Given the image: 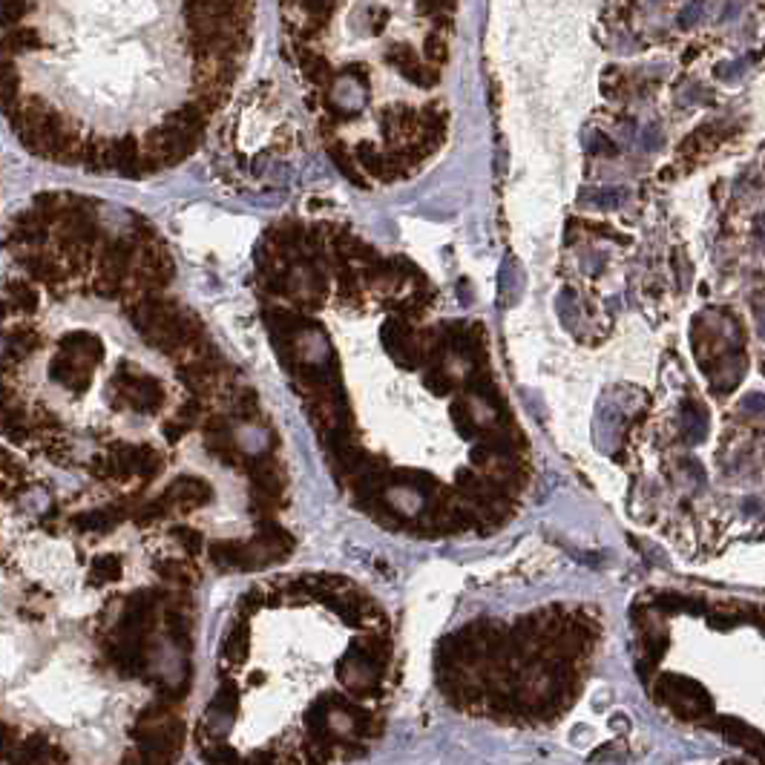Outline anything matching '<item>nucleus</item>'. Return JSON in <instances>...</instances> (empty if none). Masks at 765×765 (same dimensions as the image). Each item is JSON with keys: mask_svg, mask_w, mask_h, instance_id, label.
<instances>
[{"mask_svg": "<svg viewBox=\"0 0 765 765\" xmlns=\"http://www.w3.org/2000/svg\"><path fill=\"white\" fill-rule=\"evenodd\" d=\"M121 578V558L118 555H99L90 567L92 585H113Z\"/></svg>", "mask_w": 765, "mask_h": 765, "instance_id": "nucleus-12", "label": "nucleus"}, {"mask_svg": "<svg viewBox=\"0 0 765 765\" xmlns=\"http://www.w3.org/2000/svg\"><path fill=\"white\" fill-rule=\"evenodd\" d=\"M251 650V639H248V625L236 622L230 627V634L222 641V665H239L245 662V656Z\"/></svg>", "mask_w": 765, "mask_h": 765, "instance_id": "nucleus-6", "label": "nucleus"}, {"mask_svg": "<svg viewBox=\"0 0 765 765\" xmlns=\"http://www.w3.org/2000/svg\"><path fill=\"white\" fill-rule=\"evenodd\" d=\"M394 483L415 487L420 495H426V498L441 490V481H437L432 472H418V469H394Z\"/></svg>", "mask_w": 765, "mask_h": 765, "instance_id": "nucleus-9", "label": "nucleus"}, {"mask_svg": "<svg viewBox=\"0 0 765 765\" xmlns=\"http://www.w3.org/2000/svg\"><path fill=\"white\" fill-rule=\"evenodd\" d=\"M208 711L225 713V716H230V720H234L236 711H239V690H236L234 679H222V685H219V690H216V697H213V702H211Z\"/></svg>", "mask_w": 765, "mask_h": 765, "instance_id": "nucleus-10", "label": "nucleus"}, {"mask_svg": "<svg viewBox=\"0 0 765 765\" xmlns=\"http://www.w3.org/2000/svg\"><path fill=\"white\" fill-rule=\"evenodd\" d=\"M52 380H58L60 386H67L69 392L84 394L90 388V378H92V369L90 366H81V363L69 360L67 355H58L50 366Z\"/></svg>", "mask_w": 765, "mask_h": 765, "instance_id": "nucleus-5", "label": "nucleus"}, {"mask_svg": "<svg viewBox=\"0 0 765 765\" xmlns=\"http://www.w3.org/2000/svg\"><path fill=\"white\" fill-rule=\"evenodd\" d=\"M60 355H67L69 360L81 363V366L95 369V366H99V360L104 357V346H101V339L95 334L78 331V334L60 337Z\"/></svg>", "mask_w": 765, "mask_h": 765, "instance_id": "nucleus-4", "label": "nucleus"}, {"mask_svg": "<svg viewBox=\"0 0 765 765\" xmlns=\"http://www.w3.org/2000/svg\"><path fill=\"white\" fill-rule=\"evenodd\" d=\"M386 60L403 72V78H409L415 87L426 90V87H432V84H437V67L426 64V60H423L418 52H411L409 46H394V50H388Z\"/></svg>", "mask_w": 765, "mask_h": 765, "instance_id": "nucleus-3", "label": "nucleus"}, {"mask_svg": "<svg viewBox=\"0 0 765 765\" xmlns=\"http://www.w3.org/2000/svg\"><path fill=\"white\" fill-rule=\"evenodd\" d=\"M113 403L116 409H136L141 415H155L164 406V392L159 380L144 378L130 363H121L113 378Z\"/></svg>", "mask_w": 765, "mask_h": 765, "instance_id": "nucleus-1", "label": "nucleus"}, {"mask_svg": "<svg viewBox=\"0 0 765 765\" xmlns=\"http://www.w3.org/2000/svg\"><path fill=\"white\" fill-rule=\"evenodd\" d=\"M251 762H274V757L271 754H253Z\"/></svg>", "mask_w": 765, "mask_h": 765, "instance_id": "nucleus-22", "label": "nucleus"}, {"mask_svg": "<svg viewBox=\"0 0 765 765\" xmlns=\"http://www.w3.org/2000/svg\"><path fill=\"white\" fill-rule=\"evenodd\" d=\"M423 58L429 60V64H434V67H443L446 64V58H449V52H446V38H443V32H429L426 35V44H423Z\"/></svg>", "mask_w": 765, "mask_h": 765, "instance_id": "nucleus-15", "label": "nucleus"}, {"mask_svg": "<svg viewBox=\"0 0 765 765\" xmlns=\"http://www.w3.org/2000/svg\"><path fill=\"white\" fill-rule=\"evenodd\" d=\"M464 388L469 394H478V397H483V400H490V406L492 409H504V400H501V392H498V386H495V380L490 378V371L487 369H475L469 374V378L464 380Z\"/></svg>", "mask_w": 765, "mask_h": 765, "instance_id": "nucleus-7", "label": "nucleus"}, {"mask_svg": "<svg viewBox=\"0 0 765 765\" xmlns=\"http://www.w3.org/2000/svg\"><path fill=\"white\" fill-rule=\"evenodd\" d=\"M20 748H23V751H20V760H23V762H64V760H67L55 745L46 743L41 734L29 737Z\"/></svg>", "mask_w": 765, "mask_h": 765, "instance_id": "nucleus-8", "label": "nucleus"}, {"mask_svg": "<svg viewBox=\"0 0 765 765\" xmlns=\"http://www.w3.org/2000/svg\"><path fill=\"white\" fill-rule=\"evenodd\" d=\"M170 536H173L181 546H185V550H187L190 555H199V553L204 550V536H202L199 530L187 527V524L173 527V532H170Z\"/></svg>", "mask_w": 765, "mask_h": 765, "instance_id": "nucleus-16", "label": "nucleus"}, {"mask_svg": "<svg viewBox=\"0 0 765 765\" xmlns=\"http://www.w3.org/2000/svg\"><path fill=\"white\" fill-rule=\"evenodd\" d=\"M230 411H234V418H239V420H251V418H257V411H259L257 394L248 392V388H242L239 397L234 400V406H230Z\"/></svg>", "mask_w": 765, "mask_h": 765, "instance_id": "nucleus-19", "label": "nucleus"}, {"mask_svg": "<svg viewBox=\"0 0 765 765\" xmlns=\"http://www.w3.org/2000/svg\"><path fill=\"white\" fill-rule=\"evenodd\" d=\"M328 153H331V159L337 162L339 170H343L348 181H355V185L366 187V179L357 173V164H355V159H351V155L346 153V147H339V144H331V150H328Z\"/></svg>", "mask_w": 765, "mask_h": 765, "instance_id": "nucleus-17", "label": "nucleus"}, {"mask_svg": "<svg viewBox=\"0 0 765 765\" xmlns=\"http://www.w3.org/2000/svg\"><path fill=\"white\" fill-rule=\"evenodd\" d=\"M452 418L460 426V437L472 441V437H475V415H472V409H469L466 400H455V403H452Z\"/></svg>", "mask_w": 765, "mask_h": 765, "instance_id": "nucleus-18", "label": "nucleus"}, {"mask_svg": "<svg viewBox=\"0 0 765 765\" xmlns=\"http://www.w3.org/2000/svg\"><path fill=\"white\" fill-rule=\"evenodd\" d=\"M202 757L208 762H236V751L227 745H213V748H202Z\"/></svg>", "mask_w": 765, "mask_h": 765, "instance_id": "nucleus-20", "label": "nucleus"}, {"mask_svg": "<svg viewBox=\"0 0 765 765\" xmlns=\"http://www.w3.org/2000/svg\"><path fill=\"white\" fill-rule=\"evenodd\" d=\"M455 378L443 369V363H437V366H429L426 371V388L434 394V397H446L455 392Z\"/></svg>", "mask_w": 765, "mask_h": 765, "instance_id": "nucleus-14", "label": "nucleus"}, {"mask_svg": "<svg viewBox=\"0 0 765 765\" xmlns=\"http://www.w3.org/2000/svg\"><path fill=\"white\" fill-rule=\"evenodd\" d=\"M164 498H167L170 509H173V515H179V513L185 515V513H193V509H199L211 501V487L196 475H181L164 490Z\"/></svg>", "mask_w": 765, "mask_h": 765, "instance_id": "nucleus-2", "label": "nucleus"}, {"mask_svg": "<svg viewBox=\"0 0 765 765\" xmlns=\"http://www.w3.org/2000/svg\"><path fill=\"white\" fill-rule=\"evenodd\" d=\"M155 573H159L164 581H176L181 587H190L196 581V570L187 562H176V558H164L162 564H155Z\"/></svg>", "mask_w": 765, "mask_h": 765, "instance_id": "nucleus-11", "label": "nucleus"}, {"mask_svg": "<svg viewBox=\"0 0 765 765\" xmlns=\"http://www.w3.org/2000/svg\"><path fill=\"white\" fill-rule=\"evenodd\" d=\"M6 306H15L18 311L32 314L38 308V291L29 288L27 283H12L6 291Z\"/></svg>", "mask_w": 765, "mask_h": 765, "instance_id": "nucleus-13", "label": "nucleus"}, {"mask_svg": "<svg viewBox=\"0 0 765 765\" xmlns=\"http://www.w3.org/2000/svg\"><path fill=\"white\" fill-rule=\"evenodd\" d=\"M187 429H190V426H187L185 420H170V423H164V429H162V432H164V437H167L170 443H176L179 437L185 434Z\"/></svg>", "mask_w": 765, "mask_h": 765, "instance_id": "nucleus-21", "label": "nucleus"}]
</instances>
